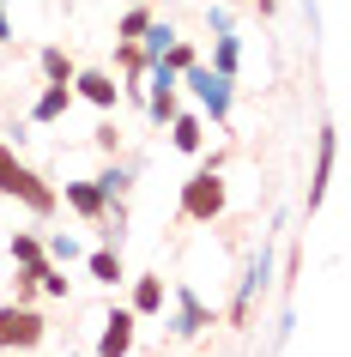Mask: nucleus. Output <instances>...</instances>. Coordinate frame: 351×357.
Wrapping results in <instances>:
<instances>
[{"instance_id":"nucleus-1","label":"nucleus","mask_w":351,"mask_h":357,"mask_svg":"<svg viewBox=\"0 0 351 357\" xmlns=\"http://www.w3.org/2000/svg\"><path fill=\"white\" fill-rule=\"evenodd\" d=\"M0 194H6V200H19L24 212H37V218H55V212H61V188L43 176V169L24 164L6 139H0Z\"/></svg>"},{"instance_id":"nucleus-2","label":"nucleus","mask_w":351,"mask_h":357,"mask_svg":"<svg viewBox=\"0 0 351 357\" xmlns=\"http://www.w3.org/2000/svg\"><path fill=\"white\" fill-rule=\"evenodd\" d=\"M176 85L194 97V109H200L212 128H230V109H237V79H224V73H212L206 61H194L188 73H176Z\"/></svg>"},{"instance_id":"nucleus-3","label":"nucleus","mask_w":351,"mask_h":357,"mask_svg":"<svg viewBox=\"0 0 351 357\" xmlns=\"http://www.w3.org/2000/svg\"><path fill=\"white\" fill-rule=\"evenodd\" d=\"M224 206H230V182H224V169H194L182 182V200H176V212H182L188 225H218Z\"/></svg>"},{"instance_id":"nucleus-4","label":"nucleus","mask_w":351,"mask_h":357,"mask_svg":"<svg viewBox=\"0 0 351 357\" xmlns=\"http://www.w3.org/2000/svg\"><path fill=\"white\" fill-rule=\"evenodd\" d=\"M43 339H49V321H43L37 303H0V351L24 357V351H37Z\"/></svg>"},{"instance_id":"nucleus-5","label":"nucleus","mask_w":351,"mask_h":357,"mask_svg":"<svg viewBox=\"0 0 351 357\" xmlns=\"http://www.w3.org/2000/svg\"><path fill=\"white\" fill-rule=\"evenodd\" d=\"M170 303H176V309H170V333H176V339H200L206 327H218V309H212L194 284H176Z\"/></svg>"},{"instance_id":"nucleus-6","label":"nucleus","mask_w":351,"mask_h":357,"mask_svg":"<svg viewBox=\"0 0 351 357\" xmlns=\"http://www.w3.org/2000/svg\"><path fill=\"white\" fill-rule=\"evenodd\" d=\"M267 279H273V255L260 248L255 261L242 266V279H237V297H230V309H224V321H230V327H248V315H255V297L267 291Z\"/></svg>"},{"instance_id":"nucleus-7","label":"nucleus","mask_w":351,"mask_h":357,"mask_svg":"<svg viewBox=\"0 0 351 357\" xmlns=\"http://www.w3.org/2000/svg\"><path fill=\"white\" fill-rule=\"evenodd\" d=\"M133 345H140V315L128 303H115L97 327V357H133Z\"/></svg>"},{"instance_id":"nucleus-8","label":"nucleus","mask_w":351,"mask_h":357,"mask_svg":"<svg viewBox=\"0 0 351 357\" xmlns=\"http://www.w3.org/2000/svg\"><path fill=\"white\" fill-rule=\"evenodd\" d=\"M333 158H339V128H321L315 133V169H309V200H303V212H321V200H327V188H333Z\"/></svg>"},{"instance_id":"nucleus-9","label":"nucleus","mask_w":351,"mask_h":357,"mask_svg":"<svg viewBox=\"0 0 351 357\" xmlns=\"http://www.w3.org/2000/svg\"><path fill=\"white\" fill-rule=\"evenodd\" d=\"M140 103H146V115H151V128H164L170 115L182 109V85H176V73H170V67H158V61H151V73H146V91H140Z\"/></svg>"},{"instance_id":"nucleus-10","label":"nucleus","mask_w":351,"mask_h":357,"mask_svg":"<svg viewBox=\"0 0 351 357\" xmlns=\"http://www.w3.org/2000/svg\"><path fill=\"white\" fill-rule=\"evenodd\" d=\"M73 103H91V109L115 115V103H121V79H115L110 67H79V73H73Z\"/></svg>"},{"instance_id":"nucleus-11","label":"nucleus","mask_w":351,"mask_h":357,"mask_svg":"<svg viewBox=\"0 0 351 357\" xmlns=\"http://www.w3.org/2000/svg\"><path fill=\"white\" fill-rule=\"evenodd\" d=\"M164 133H170V146L182 151V158H200V151H206V115L200 109H176L164 121Z\"/></svg>"},{"instance_id":"nucleus-12","label":"nucleus","mask_w":351,"mask_h":357,"mask_svg":"<svg viewBox=\"0 0 351 357\" xmlns=\"http://www.w3.org/2000/svg\"><path fill=\"white\" fill-rule=\"evenodd\" d=\"M164 303H170V284H164V273H140L133 279V297H128V309L140 321H158L164 315Z\"/></svg>"},{"instance_id":"nucleus-13","label":"nucleus","mask_w":351,"mask_h":357,"mask_svg":"<svg viewBox=\"0 0 351 357\" xmlns=\"http://www.w3.org/2000/svg\"><path fill=\"white\" fill-rule=\"evenodd\" d=\"M67 109H73V85H43L37 103H31V121H37V128H55Z\"/></svg>"},{"instance_id":"nucleus-14","label":"nucleus","mask_w":351,"mask_h":357,"mask_svg":"<svg viewBox=\"0 0 351 357\" xmlns=\"http://www.w3.org/2000/svg\"><path fill=\"white\" fill-rule=\"evenodd\" d=\"M61 200H67V212H79L85 225H97V218L110 212V200H103V188H97V182H67V194H61Z\"/></svg>"},{"instance_id":"nucleus-15","label":"nucleus","mask_w":351,"mask_h":357,"mask_svg":"<svg viewBox=\"0 0 351 357\" xmlns=\"http://www.w3.org/2000/svg\"><path fill=\"white\" fill-rule=\"evenodd\" d=\"M37 67H43V85H73V73H79V61L61 49V43H49L37 55Z\"/></svg>"},{"instance_id":"nucleus-16","label":"nucleus","mask_w":351,"mask_h":357,"mask_svg":"<svg viewBox=\"0 0 351 357\" xmlns=\"http://www.w3.org/2000/svg\"><path fill=\"white\" fill-rule=\"evenodd\" d=\"M85 273H91L97 284H121V279H128V266H121V248H110V243L91 248V255H85Z\"/></svg>"},{"instance_id":"nucleus-17","label":"nucleus","mask_w":351,"mask_h":357,"mask_svg":"<svg viewBox=\"0 0 351 357\" xmlns=\"http://www.w3.org/2000/svg\"><path fill=\"white\" fill-rule=\"evenodd\" d=\"M91 182H97V188H103V200H128V194H133V169L121 164V158H110V164L97 169Z\"/></svg>"},{"instance_id":"nucleus-18","label":"nucleus","mask_w":351,"mask_h":357,"mask_svg":"<svg viewBox=\"0 0 351 357\" xmlns=\"http://www.w3.org/2000/svg\"><path fill=\"white\" fill-rule=\"evenodd\" d=\"M212 73H224V79H237V67H242V37L237 31H224V37H212V61H206Z\"/></svg>"},{"instance_id":"nucleus-19","label":"nucleus","mask_w":351,"mask_h":357,"mask_svg":"<svg viewBox=\"0 0 351 357\" xmlns=\"http://www.w3.org/2000/svg\"><path fill=\"white\" fill-rule=\"evenodd\" d=\"M151 19H158V6H146V0H128V13L115 19V37H128V43H140L151 31Z\"/></svg>"},{"instance_id":"nucleus-20","label":"nucleus","mask_w":351,"mask_h":357,"mask_svg":"<svg viewBox=\"0 0 351 357\" xmlns=\"http://www.w3.org/2000/svg\"><path fill=\"white\" fill-rule=\"evenodd\" d=\"M6 255H13V266H37L43 261V236L37 230H13L6 236Z\"/></svg>"},{"instance_id":"nucleus-21","label":"nucleus","mask_w":351,"mask_h":357,"mask_svg":"<svg viewBox=\"0 0 351 357\" xmlns=\"http://www.w3.org/2000/svg\"><path fill=\"white\" fill-rule=\"evenodd\" d=\"M43 255H49L55 266H73V261H85V248H79V236H73V230H55V236L43 243Z\"/></svg>"},{"instance_id":"nucleus-22","label":"nucleus","mask_w":351,"mask_h":357,"mask_svg":"<svg viewBox=\"0 0 351 357\" xmlns=\"http://www.w3.org/2000/svg\"><path fill=\"white\" fill-rule=\"evenodd\" d=\"M194 61H200V49H194V43H188V37H170V43H164V55H158V67H170V73H188Z\"/></svg>"},{"instance_id":"nucleus-23","label":"nucleus","mask_w":351,"mask_h":357,"mask_svg":"<svg viewBox=\"0 0 351 357\" xmlns=\"http://www.w3.org/2000/svg\"><path fill=\"white\" fill-rule=\"evenodd\" d=\"M37 284H43V297H67V284H73V279H67V266H55V261H43L37 266Z\"/></svg>"},{"instance_id":"nucleus-24","label":"nucleus","mask_w":351,"mask_h":357,"mask_svg":"<svg viewBox=\"0 0 351 357\" xmlns=\"http://www.w3.org/2000/svg\"><path fill=\"white\" fill-rule=\"evenodd\" d=\"M91 146L103 151V158H121V128H115V115H103V121L91 128Z\"/></svg>"},{"instance_id":"nucleus-25","label":"nucleus","mask_w":351,"mask_h":357,"mask_svg":"<svg viewBox=\"0 0 351 357\" xmlns=\"http://www.w3.org/2000/svg\"><path fill=\"white\" fill-rule=\"evenodd\" d=\"M43 261H49V255H43ZM43 261H37V266H43ZM37 266H19V279H13V303H37V297H43Z\"/></svg>"},{"instance_id":"nucleus-26","label":"nucleus","mask_w":351,"mask_h":357,"mask_svg":"<svg viewBox=\"0 0 351 357\" xmlns=\"http://www.w3.org/2000/svg\"><path fill=\"white\" fill-rule=\"evenodd\" d=\"M206 24H212V37L237 31V6H218V0H206Z\"/></svg>"},{"instance_id":"nucleus-27","label":"nucleus","mask_w":351,"mask_h":357,"mask_svg":"<svg viewBox=\"0 0 351 357\" xmlns=\"http://www.w3.org/2000/svg\"><path fill=\"white\" fill-rule=\"evenodd\" d=\"M170 37H176V31H170L164 19H151V31H146V37H140V49H146V55L158 61V55H164V43H170Z\"/></svg>"},{"instance_id":"nucleus-28","label":"nucleus","mask_w":351,"mask_h":357,"mask_svg":"<svg viewBox=\"0 0 351 357\" xmlns=\"http://www.w3.org/2000/svg\"><path fill=\"white\" fill-rule=\"evenodd\" d=\"M297 279H303V243H291V255H285V291H297Z\"/></svg>"},{"instance_id":"nucleus-29","label":"nucleus","mask_w":351,"mask_h":357,"mask_svg":"<svg viewBox=\"0 0 351 357\" xmlns=\"http://www.w3.org/2000/svg\"><path fill=\"white\" fill-rule=\"evenodd\" d=\"M19 31H13V13H6V0H0V43H13Z\"/></svg>"},{"instance_id":"nucleus-30","label":"nucleus","mask_w":351,"mask_h":357,"mask_svg":"<svg viewBox=\"0 0 351 357\" xmlns=\"http://www.w3.org/2000/svg\"><path fill=\"white\" fill-rule=\"evenodd\" d=\"M255 6H260V19H273V6H278V0H255Z\"/></svg>"},{"instance_id":"nucleus-31","label":"nucleus","mask_w":351,"mask_h":357,"mask_svg":"<svg viewBox=\"0 0 351 357\" xmlns=\"http://www.w3.org/2000/svg\"><path fill=\"white\" fill-rule=\"evenodd\" d=\"M218 6H242V0H218Z\"/></svg>"},{"instance_id":"nucleus-32","label":"nucleus","mask_w":351,"mask_h":357,"mask_svg":"<svg viewBox=\"0 0 351 357\" xmlns=\"http://www.w3.org/2000/svg\"><path fill=\"white\" fill-rule=\"evenodd\" d=\"M146 6H170V0H146Z\"/></svg>"},{"instance_id":"nucleus-33","label":"nucleus","mask_w":351,"mask_h":357,"mask_svg":"<svg viewBox=\"0 0 351 357\" xmlns=\"http://www.w3.org/2000/svg\"><path fill=\"white\" fill-rule=\"evenodd\" d=\"M61 6H67V13H73V0H61Z\"/></svg>"},{"instance_id":"nucleus-34","label":"nucleus","mask_w":351,"mask_h":357,"mask_svg":"<svg viewBox=\"0 0 351 357\" xmlns=\"http://www.w3.org/2000/svg\"><path fill=\"white\" fill-rule=\"evenodd\" d=\"M61 357H79V351H61Z\"/></svg>"}]
</instances>
